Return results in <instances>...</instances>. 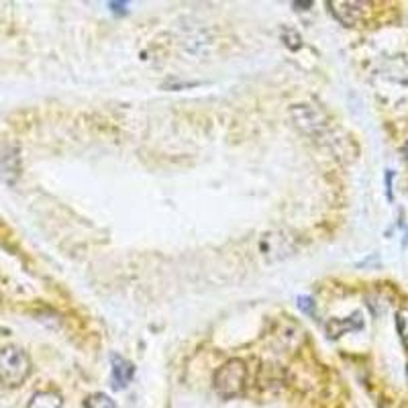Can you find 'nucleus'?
<instances>
[{"mask_svg": "<svg viewBox=\"0 0 408 408\" xmlns=\"http://www.w3.org/2000/svg\"><path fill=\"white\" fill-rule=\"evenodd\" d=\"M31 374V359L21 347L0 350V384L6 388H19Z\"/></svg>", "mask_w": 408, "mask_h": 408, "instance_id": "1", "label": "nucleus"}, {"mask_svg": "<svg viewBox=\"0 0 408 408\" xmlns=\"http://www.w3.org/2000/svg\"><path fill=\"white\" fill-rule=\"evenodd\" d=\"M247 384V365L243 359H229L223 363L213 378V386L219 396L223 398H235L245 390Z\"/></svg>", "mask_w": 408, "mask_h": 408, "instance_id": "2", "label": "nucleus"}, {"mask_svg": "<svg viewBox=\"0 0 408 408\" xmlns=\"http://www.w3.org/2000/svg\"><path fill=\"white\" fill-rule=\"evenodd\" d=\"M290 115L294 125L306 135H314V133L323 131L327 125L325 113L312 105H296V107H292Z\"/></svg>", "mask_w": 408, "mask_h": 408, "instance_id": "3", "label": "nucleus"}, {"mask_svg": "<svg viewBox=\"0 0 408 408\" xmlns=\"http://www.w3.org/2000/svg\"><path fill=\"white\" fill-rule=\"evenodd\" d=\"M329 6H331L333 17L341 25L353 27V25H357L363 19V12H365L367 2H345V0H337V2H329Z\"/></svg>", "mask_w": 408, "mask_h": 408, "instance_id": "4", "label": "nucleus"}, {"mask_svg": "<svg viewBox=\"0 0 408 408\" xmlns=\"http://www.w3.org/2000/svg\"><path fill=\"white\" fill-rule=\"evenodd\" d=\"M113 361V369H111V378H113V388L115 390H122L125 386H129V382L133 380L135 376V367L131 361H127L125 357L120 355H113L111 357Z\"/></svg>", "mask_w": 408, "mask_h": 408, "instance_id": "5", "label": "nucleus"}, {"mask_svg": "<svg viewBox=\"0 0 408 408\" xmlns=\"http://www.w3.org/2000/svg\"><path fill=\"white\" fill-rule=\"evenodd\" d=\"M361 325H363V321H361V314H353L350 319H345V321H341V319H337V321H331L329 325H327V333H329V337H341L345 331H357V329H361Z\"/></svg>", "mask_w": 408, "mask_h": 408, "instance_id": "6", "label": "nucleus"}, {"mask_svg": "<svg viewBox=\"0 0 408 408\" xmlns=\"http://www.w3.org/2000/svg\"><path fill=\"white\" fill-rule=\"evenodd\" d=\"M27 408H63V400L58 392H52V390H41V392H35L29 400Z\"/></svg>", "mask_w": 408, "mask_h": 408, "instance_id": "7", "label": "nucleus"}, {"mask_svg": "<svg viewBox=\"0 0 408 408\" xmlns=\"http://www.w3.org/2000/svg\"><path fill=\"white\" fill-rule=\"evenodd\" d=\"M84 408H117V405L109 394L96 392V394H92L84 400Z\"/></svg>", "mask_w": 408, "mask_h": 408, "instance_id": "8", "label": "nucleus"}, {"mask_svg": "<svg viewBox=\"0 0 408 408\" xmlns=\"http://www.w3.org/2000/svg\"><path fill=\"white\" fill-rule=\"evenodd\" d=\"M396 327H398V333H400V339H402L405 347L408 350V306H405L402 310H398V314H396Z\"/></svg>", "mask_w": 408, "mask_h": 408, "instance_id": "9", "label": "nucleus"}, {"mask_svg": "<svg viewBox=\"0 0 408 408\" xmlns=\"http://www.w3.org/2000/svg\"><path fill=\"white\" fill-rule=\"evenodd\" d=\"M300 308H302V310H306V312H310V308H312V300H310V298H300Z\"/></svg>", "mask_w": 408, "mask_h": 408, "instance_id": "10", "label": "nucleus"}, {"mask_svg": "<svg viewBox=\"0 0 408 408\" xmlns=\"http://www.w3.org/2000/svg\"><path fill=\"white\" fill-rule=\"evenodd\" d=\"M109 6H111L113 10H117V12H125L122 8H125L127 4H125V2H109Z\"/></svg>", "mask_w": 408, "mask_h": 408, "instance_id": "11", "label": "nucleus"}, {"mask_svg": "<svg viewBox=\"0 0 408 408\" xmlns=\"http://www.w3.org/2000/svg\"><path fill=\"white\" fill-rule=\"evenodd\" d=\"M402 151H405V160H407V164H408V141L405 143V149H402Z\"/></svg>", "mask_w": 408, "mask_h": 408, "instance_id": "12", "label": "nucleus"}, {"mask_svg": "<svg viewBox=\"0 0 408 408\" xmlns=\"http://www.w3.org/2000/svg\"><path fill=\"white\" fill-rule=\"evenodd\" d=\"M407 374H408V369H407Z\"/></svg>", "mask_w": 408, "mask_h": 408, "instance_id": "13", "label": "nucleus"}]
</instances>
